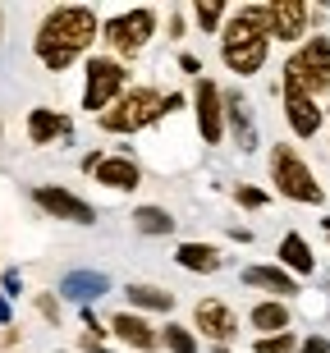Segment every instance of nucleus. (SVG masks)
I'll return each instance as SVG.
<instances>
[{
	"mask_svg": "<svg viewBox=\"0 0 330 353\" xmlns=\"http://www.w3.org/2000/svg\"><path fill=\"white\" fill-rule=\"evenodd\" d=\"M198 330L207 335V340H216V349H225V344L238 335V316L229 312L225 303L202 299V303H198Z\"/></svg>",
	"mask_w": 330,
	"mask_h": 353,
	"instance_id": "nucleus-10",
	"label": "nucleus"
},
{
	"mask_svg": "<svg viewBox=\"0 0 330 353\" xmlns=\"http://www.w3.org/2000/svg\"><path fill=\"white\" fill-rule=\"evenodd\" d=\"M0 321H10V303L0 299Z\"/></svg>",
	"mask_w": 330,
	"mask_h": 353,
	"instance_id": "nucleus-30",
	"label": "nucleus"
},
{
	"mask_svg": "<svg viewBox=\"0 0 330 353\" xmlns=\"http://www.w3.org/2000/svg\"><path fill=\"white\" fill-rule=\"evenodd\" d=\"M119 92H124V65H119V60H101V55H92V60H87V88H83V110L101 115V110H110V105H115Z\"/></svg>",
	"mask_w": 330,
	"mask_h": 353,
	"instance_id": "nucleus-5",
	"label": "nucleus"
},
{
	"mask_svg": "<svg viewBox=\"0 0 330 353\" xmlns=\"http://www.w3.org/2000/svg\"><path fill=\"white\" fill-rule=\"evenodd\" d=\"M248 321H252V330H262V340L266 335H285L289 330V307L285 303H257L248 312Z\"/></svg>",
	"mask_w": 330,
	"mask_h": 353,
	"instance_id": "nucleus-20",
	"label": "nucleus"
},
{
	"mask_svg": "<svg viewBox=\"0 0 330 353\" xmlns=\"http://www.w3.org/2000/svg\"><path fill=\"white\" fill-rule=\"evenodd\" d=\"M124 294H129V303L138 307V312H143V307L147 312H170L174 307V294H165V289H156V285H138V280H133Z\"/></svg>",
	"mask_w": 330,
	"mask_h": 353,
	"instance_id": "nucleus-22",
	"label": "nucleus"
},
{
	"mask_svg": "<svg viewBox=\"0 0 330 353\" xmlns=\"http://www.w3.org/2000/svg\"><path fill=\"white\" fill-rule=\"evenodd\" d=\"M110 330H115L129 349H156V344H161V335L143 321V312H119V316H110Z\"/></svg>",
	"mask_w": 330,
	"mask_h": 353,
	"instance_id": "nucleus-13",
	"label": "nucleus"
},
{
	"mask_svg": "<svg viewBox=\"0 0 330 353\" xmlns=\"http://www.w3.org/2000/svg\"><path fill=\"white\" fill-rule=\"evenodd\" d=\"M298 344H293V335L285 330V335H266V340H257L252 344V353H293Z\"/></svg>",
	"mask_w": 330,
	"mask_h": 353,
	"instance_id": "nucleus-27",
	"label": "nucleus"
},
{
	"mask_svg": "<svg viewBox=\"0 0 330 353\" xmlns=\"http://www.w3.org/2000/svg\"><path fill=\"white\" fill-rule=\"evenodd\" d=\"M92 174H96V183H106V188H115V193H129V188L143 183V170H138L133 157H101Z\"/></svg>",
	"mask_w": 330,
	"mask_h": 353,
	"instance_id": "nucleus-12",
	"label": "nucleus"
},
{
	"mask_svg": "<svg viewBox=\"0 0 330 353\" xmlns=\"http://www.w3.org/2000/svg\"><path fill=\"white\" fill-rule=\"evenodd\" d=\"M298 353H330V340H321V335H312V340L303 344Z\"/></svg>",
	"mask_w": 330,
	"mask_h": 353,
	"instance_id": "nucleus-29",
	"label": "nucleus"
},
{
	"mask_svg": "<svg viewBox=\"0 0 330 353\" xmlns=\"http://www.w3.org/2000/svg\"><path fill=\"white\" fill-rule=\"evenodd\" d=\"M280 262L289 266L293 275H312L317 271V257H312V248H307L303 234H285L280 239Z\"/></svg>",
	"mask_w": 330,
	"mask_h": 353,
	"instance_id": "nucleus-18",
	"label": "nucleus"
},
{
	"mask_svg": "<svg viewBox=\"0 0 330 353\" xmlns=\"http://www.w3.org/2000/svg\"><path fill=\"white\" fill-rule=\"evenodd\" d=\"M106 289H110V280L101 271H69L65 285H60V294L74 299V303H92V299H101Z\"/></svg>",
	"mask_w": 330,
	"mask_h": 353,
	"instance_id": "nucleus-15",
	"label": "nucleus"
},
{
	"mask_svg": "<svg viewBox=\"0 0 330 353\" xmlns=\"http://www.w3.org/2000/svg\"><path fill=\"white\" fill-rule=\"evenodd\" d=\"M133 225H138V234H174V216L165 207H138Z\"/></svg>",
	"mask_w": 330,
	"mask_h": 353,
	"instance_id": "nucleus-24",
	"label": "nucleus"
},
{
	"mask_svg": "<svg viewBox=\"0 0 330 353\" xmlns=\"http://www.w3.org/2000/svg\"><path fill=\"white\" fill-rule=\"evenodd\" d=\"M60 133H69L65 115H55V110H28V138L37 147H46L51 138H60Z\"/></svg>",
	"mask_w": 330,
	"mask_h": 353,
	"instance_id": "nucleus-21",
	"label": "nucleus"
},
{
	"mask_svg": "<svg viewBox=\"0 0 330 353\" xmlns=\"http://www.w3.org/2000/svg\"><path fill=\"white\" fill-rule=\"evenodd\" d=\"M216 353H229V349H216Z\"/></svg>",
	"mask_w": 330,
	"mask_h": 353,
	"instance_id": "nucleus-31",
	"label": "nucleus"
},
{
	"mask_svg": "<svg viewBox=\"0 0 330 353\" xmlns=\"http://www.w3.org/2000/svg\"><path fill=\"white\" fill-rule=\"evenodd\" d=\"M271 179H276V188H280V197H289V202H307V207H317L321 197V183H317V174L303 165V157L293 152V147H276L271 152Z\"/></svg>",
	"mask_w": 330,
	"mask_h": 353,
	"instance_id": "nucleus-4",
	"label": "nucleus"
},
{
	"mask_svg": "<svg viewBox=\"0 0 330 353\" xmlns=\"http://www.w3.org/2000/svg\"><path fill=\"white\" fill-rule=\"evenodd\" d=\"M285 115H289V129L298 138H312L321 129V110L312 97H285Z\"/></svg>",
	"mask_w": 330,
	"mask_h": 353,
	"instance_id": "nucleus-16",
	"label": "nucleus"
},
{
	"mask_svg": "<svg viewBox=\"0 0 330 353\" xmlns=\"http://www.w3.org/2000/svg\"><path fill=\"white\" fill-rule=\"evenodd\" d=\"M243 285L252 289H271V294H298V280H293L285 266H243Z\"/></svg>",
	"mask_w": 330,
	"mask_h": 353,
	"instance_id": "nucleus-14",
	"label": "nucleus"
},
{
	"mask_svg": "<svg viewBox=\"0 0 330 353\" xmlns=\"http://www.w3.org/2000/svg\"><path fill=\"white\" fill-rule=\"evenodd\" d=\"M225 65L234 74H257L266 65V41H238V46H225Z\"/></svg>",
	"mask_w": 330,
	"mask_h": 353,
	"instance_id": "nucleus-19",
	"label": "nucleus"
},
{
	"mask_svg": "<svg viewBox=\"0 0 330 353\" xmlns=\"http://www.w3.org/2000/svg\"><path fill=\"white\" fill-rule=\"evenodd\" d=\"M174 262L193 275H212V271H220V252L212 243H179L174 248Z\"/></svg>",
	"mask_w": 330,
	"mask_h": 353,
	"instance_id": "nucleus-17",
	"label": "nucleus"
},
{
	"mask_svg": "<svg viewBox=\"0 0 330 353\" xmlns=\"http://www.w3.org/2000/svg\"><path fill=\"white\" fill-rule=\"evenodd\" d=\"M312 92H330V41L326 37H312L285 65V97H312Z\"/></svg>",
	"mask_w": 330,
	"mask_h": 353,
	"instance_id": "nucleus-2",
	"label": "nucleus"
},
{
	"mask_svg": "<svg viewBox=\"0 0 330 353\" xmlns=\"http://www.w3.org/2000/svg\"><path fill=\"white\" fill-rule=\"evenodd\" d=\"M238 202H243V207H266V193H262V188H248V183H243V188H238Z\"/></svg>",
	"mask_w": 330,
	"mask_h": 353,
	"instance_id": "nucleus-28",
	"label": "nucleus"
},
{
	"mask_svg": "<svg viewBox=\"0 0 330 353\" xmlns=\"http://www.w3.org/2000/svg\"><path fill=\"white\" fill-rule=\"evenodd\" d=\"M165 115V97L156 88H138V92H124L110 110H101V129L110 133H133V129H147V124H156Z\"/></svg>",
	"mask_w": 330,
	"mask_h": 353,
	"instance_id": "nucleus-3",
	"label": "nucleus"
},
{
	"mask_svg": "<svg viewBox=\"0 0 330 353\" xmlns=\"http://www.w3.org/2000/svg\"><path fill=\"white\" fill-rule=\"evenodd\" d=\"M193 105H198V133H202V143L216 147L225 138V97L216 92L212 79H198V88H193Z\"/></svg>",
	"mask_w": 330,
	"mask_h": 353,
	"instance_id": "nucleus-7",
	"label": "nucleus"
},
{
	"mask_svg": "<svg viewBox=\"0 0 330 353\" xmlns=\"http://www.w3.org/2000/svg\"><path fill=\"white\" fill-rule=\"evenodd\" d=\"M225 119L234 124V143L238 147H252V119H248V105H243V97H238V92H229V97H225Z\"/></svg>",
	"mask_w": 330,
	"mask_h": 353,
	"instance_id": "nucleus-23",
	"label": "nucleus"
},
{
	"mask_svg": "<svg viewBox=\"0 0 330 353\" xmlns=\"http://www.w3.org/2000/svg\"><path fill=\"white\" fill-rule=\"evenodd\" d=\"M271 14V37L280 41H298L307 28V5L303 0H276V5H266Z\"/></svg>",
	"mask_w": 330,
	"mask_h": 353,
	"instance_id": "nucleus-11",
	"label": "nucleus"
},
{
	"mask_svg": "<svg viewBox=\"0 0 330 353\" xmlns=\"http://www.w3.org/2000/svg\"><path fill=\"white\" fill-rule=\"evenodd\" d=\"M92 41H96V14L83 5H65V10L46 14V23L37 32V55L46 69H69L74 55L87 51Z\"/></svg>",
	"mask_w": 330,
	"mask_h": 353,
	"instance_id": "nucleus-1",
	"label": "nucleus"
},
{
	"mask_svg": "<svg viewBox=\"0 0 330 353\" xmlns=\"http://www.w3.org/2000/svg\"><path fill=\"white\" fill-rule=\"evenodd\" d=\"M152 28H156V14L152 10H129V14H115L106 23V41L115 46L119 55H138L152 41Z\"/></svg>",
	"mask_w": 330,
	"mask_h": 353,
	"instance_id": "nucleus-6",
	"label": "nucleus"
},
{
	"mask_svg": "<svg viewBox=\"0 0 330 353\" xmlns=\"http://www.w3.org/2000/svg\"><path fill=\"white\" fill-rule=\"evenodd\" d=\"M32 197H37L41 207L51 211L55 221H74V225H92V221H96V211L87 207L83 197H74L69 188H55V183H41V188H37Z\"/></svg>",
	"mask_w": 330,
	"mask_h": 353,
	"instance_id": "nucleus-8",
	"label": "nucleus"
},
{
	"mask_svg": "<svg viewBox=\"0 0 330 353\" xmlns=\"http://www.w3.org/2000/svg\"><path fill=\"white\" fill-rule=\"evenodd\" d=\"M193 14H198V23L207 28V32H216V28H220L225 5H220V0H198V5H193Z\"/></svg>",
	"mask_w": 330,
	"mask_h": 353,
	"instance_id": "nucleus-26",
	"label": "nucleus"
},
{
	"mask_svg": "<svg viewBox=\"0 0 330 353\" xmlns=\"http://www.w3.org/2000/svg\"><path fill=\"white\" fill-rule=\"evenodd\" d=\"M161 344L170 353H198V340H193L184 326H161Z\"/></svg>",
	"mask_w": 330,
	"mask_h": 353,
	"instance_id": "nucleus-25",
	"label": "nucleus"
},
{
	"mask_svg": "<svg viewBox=\"0 0 330 353\" xmlns=\"http://www.w3.org/2000/svg\"><path fill=\"white\" fill-rule=\"evenodd\" d=\"M271 37V14L262 5H243L234 10V19L225 23V46H238V41H266Z\"/></svg>",
	"mask_w": 330,
	"mask_h": 353,
	"instance_id": "nucleus-9",
	"label": "nucleus"
}]
</instances>
